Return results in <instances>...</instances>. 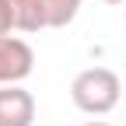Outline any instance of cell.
Masks as SVG:
<instances>
[{"label": "cell", "instance_id": "6da1fadb", "mask_svg": "<svg viewBox=\"0 0 126 126\" xmlns=\"http://www.w3.org/2000/svg\"><path fill=\"white\" fill-rule=\"evenodd\" d=\"M119 94H123V81L116 70L109 67H88L74 77L70 84V98L74 105L88 116H105L119 105Z\"/></svg>", "mask_w": 126, "mask_h": 126}, {"label": "cell", "instance_id": "7a4b0ae2", "mask_svg": "<svg viewBox=\"0 0 126 126\" xmlns=\"http://www.w3.org/2000/svg\"><path fill=\"white\" fill-rule=\"evenodd\" d=\"M32 70H35L32 46L18 35H0V88L4 84H21Z\"/></svg>", "mask_w": 126, "mask_h": 126}, {"label": "cell", "instance_id": "3957f363", "mask_svg": "<svg viewBox=\"0 0 126 126\" xmlns=\"http://www.w3.org/2000/svg\"><path fill=\"white\" fill-rule=\"evenodd\" d=\"M35 123V98L21 84L0 88V126H32Z\"/></svg>", "mask_w": 126, "mask_h": 126}, {"label": "cell", "instance_id": "277c9868", "mask_svg": "<svg viewBox=\"0 0 126 126\" xmlns=\"http://www.w3.org/2000/svg\"><path fill=\"white\" fill-rule=\"evenodd\" d=\"M14 21H18V32H28V35L49 28L46 0H14Z\"/></svg>", "mask_w": 126, "mask_h": 126}, {"label": "cell", "instance_id": "5b68a950", "mask_svg": "<svg viewBox=\"0 0 126 126\" xmlns=\"http://www.w3.org/2000/svg\"><path fill=\"white\" fill-rule=\"evenodd\" d=\"M84 0H46V11H49V28H67L77 11H81Z\"/></svg>", "mask_w": 126, "mask_h": 126}, {"label": "cell", "instance_id": "8992f818", "mask_svg": "<svg viewBox=\"0 0 126 126\" xmlns=\"http://www.w3.org/2000/svg\"><path fill=\"white\" fill-rule=\"evenodd\" d=\"M18 28L14 21V0H0V35H11Z\"/></svg>", "mask_w": 126, "mask_h": 126}, {"label": "cell", "instance_id": "52a82bcc", "mask_svg": "<svg viewBox=\"0 0 126 126\" xmlns=\"http://www.w3.org/2000/svg\"><path fill=\"white\" fill-rule=\"evenodd\" d=\"M84 126H109V123H102V119H91V123H84Z\"/></svg>", "mask_w": 126, "mask_h": 126}, {"label": "cell", "instance_id": "ba28073f", "mask_svg": "<svg viewBox=\"0 0 126 126\" xmlns=\"http://www.w3.org/2000/svg\"><path fill=\"white\" fill-rule=\"evenodd\" d=\"M105 4H112V7H119V4H126V0H105Z\"/></svg>", "mask_w": 126, "mask_h": 126}, {"label": "cell", "instance_id": "9c48e42d", "mask_svg": "<svg viewBox=\"0 0 126 126\" xmlns=\"http://www.w3.org/2000/svg\"><path fill=\"white\" fill-rule=\"evenodd\" d=\"M123 88H126V84H123Z\"/></svg>", "mask_w": 126, "mask_h": 126}]
</instances>
